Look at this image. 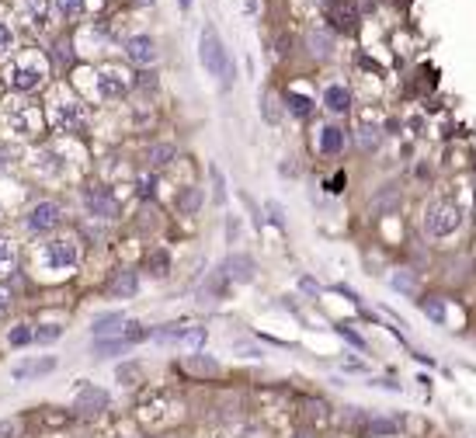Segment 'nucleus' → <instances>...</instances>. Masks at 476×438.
Here are the masks:
<instances>
[{
  "mask_svg": "<svg viewBox=\"0 0 476 438\" xmlns=\"http://www.w3.org/2000/svg\"><path fill=\"white\" fill-rule=\"evenodd\" d=\"M94 87H98V98H101V101H122V98L129 94V77H125L122 70L105 67V70H98Z\"/></svg>",
  "mask_w": 476,
  "mask_h": 438,
  "instance_id": "9d476101",
  "label": "nucleus"
},
{
  "mask_svg": "<svg viewBox=\"0 0 476 438\" xmlns=\"http://www.w3.org/2000/svg\"><path fill=\"white\" fill-rule=\"evenodd\" d=\"M212 188H215V202H226V177L219 167H212Z\"/></svg>",
  "mask_w": 476,
  "mask_h": 438,
  "instance_id": "a19ab883",
  "label": "nucleus"
},
{
  "mask_svg": "<svg viewBox=\"0 0 476 438\" xmlns=\"http://www.w3.org/2000/svg\"><path fill=\"white\" fill-rule=\"evenodd\" d=\"M0 219H4V205H0Z\"/></svg>",
  "mask_w": 476,
  "mask_h": 438,
  "instance_id": "864d4df0",
  "label": "nucleus"
},
{
  "mask_svg": "<svg viewBox=\"0 0 476 438\" xmlns=\"http://www.w3.org/2000/svg\"><path fill=\"white\" fill-rule=\"evenodd\" d=\"M188 331H191L188 324H164V327H153L150 338H153L157 344H184Z\"/></svg>",
  "mask_w": 476,
  "mask_h": 438,
  "instance_id": "4be33fe9",
  "label": "nucleus"
},
{
  "mask_svg": "<svg viewBox=\"0 0 476 438\" xmlns=\"http://www.w3.org/2000/svg\"><path fill=\"white\" fill-rule=\"evenodd\" d=\"M63 338V324H39L35 327V344H53Z\"/></svg>",
  "mask_w": 476,
  "mask_h": 438,
  "instance_id": "7c9ffc66",
  "label": "nucleus"
},
{
  "mask_svg": "<svg viewBox=\"0 0 476 438\" xmlns=\"http://www.w3.org/2000/svg\"><path fill=\"white\" fill-rule=\"evenodd\" d=\"M244 8H247L251 15H258V0H244Z\"/></svg>",
  "mask_w": 476,
  "mask_h": 438,
  "instance_id": "3c124183",
  "label": "nucleus"
},
{
  "mask_svg": "<svg viewBox=\"0 0 476 438\" xmlns=\"http://www.w3.org/2000/svg\"><path fill=\"white\" fill-rule=\"evenodd\" d=\"M355 143H358V150L376 153V150L382 146V132H379L376 125H358V129H355Z\"/></svg>",
  "mask_w": 476,
  "mask_h": 438,
  "instance_id": "5701e85b",
  "label": "nucleus"
},
{
  "mask_svg": "<svg viewBox=\"0 0 476 438\" xmlns=\"http://www.w3.org/2000/svg\"><path fill=\"white\" fill-rule=\"evenodd\" d=\"M53 369H56V358H35V362H21V365H15L11 376H15L18 383H25V379L46 376V372H53Z\"/></svg>",
  "mask_w": 476,
  "mask_h": 438,
  "instance_id": "412c9836",
  "label": "nucleus"
},
{
  "mask_svg": "<svg viewBox=\"0 0 476 438\" xmlns=\"http://www.w3.org/2000/svg\"><path fill=\"white\" fill-rule=\"evenodd\" d=\"M285 105H289V112H292L296 119H310V115H313V101H310L306 94H299V91H289V94H285Z\"/></svg>",
  "mask_w": 476,
  "mask_h": 438,
  "instance_id": "cd10ccee",
  "label": "nucleus"
},
{
  "mask_svg": "<svg viewBox=\"0 0 476 438\" xmlns=\"http://www.w3.org/2000/svg\"><path fill=\"white\" fill-rule=\"evenodd\" d=\"M15 160H18V150L4 143V146H0V170H8V167H11Z\"/></svg>",
  "mask_w": 476,
  "mask_h": 438,
  "instance_id": "37998d69",
  "label": "nucleus"
},
{
  "mask_svg": "<svg viewBox=\"0 0 476 438\" xmlns=\"http://www.w3.org/2000/svg\"><path fill=\"white\" fill-rule=\"evenodd\" d=\"M35 261L49 275H70L80 265V244L73 237H49L46 244H39Z\"/></svg>",
  "mask_w": 476,
  "mask_h": 438,
  "instance_id": "f257e3e1",
  "label": "nucleus"
},
{
  "mask_svg": "<svg viewBox=\"0 0 476 438\" xmlns=\"http://www.w3.org/2000/svg\"><path fill=\"white\" fill-rule=\"evenodd\" d=\"M21 435V417H0V438H18Z\"/></svg>",
  "mask_w": 476,
  "mask_h": 438,
  "instance_id": "c9c22d12",
  "label": "nucleus"
},
{
  "mask_svg": "<svg viewBox=\"0 0 476 438\" xmlns=\"http://www.w3.org/2000/svg\"><path fill=\"white\" fill-rule=\"evenodd\" d=\"M60 223H63V205H60V202H53V198H46V202L32 205V209H28V216H25V227H28L32 234H53Z\"/></svg>",
  "mask_w": 476,
  "mask_h": 438,
  "instance_id": "0eeeda50",
  "label": "nucleus"
},
{
  "mask_svg": "<svg viewBox=\"0 0 476 438\" xmlns=\"http://www.w3.org/2000/svg\"><path fill=\"white\" fill-rule=\"evenodd\" d=\"M265 212H268V219H272L275 227H282V223H285V219H282V205H279V202H268V205H265Z\"/></svg>",
  "mask_w": 476,
  "mask_h": 438,
  "instance_id": "c03bdc74",
  "label": "nucleus"
},
{
  "mask_svg": "<svg viewBox=\"0 0 476 438\" xmlns=\"http://www.w3.org/2000/svg\"><path fill=\"white\" fill-rule=\"evenodd\" d=\"M15 265H18V247H15V240L0 237V275L15 272Z\"/></svg>",
  "mask_w": 476,
  "mask_h": 438,
  "instance_id": "c85d7f7f",
  "label": "nucleus"
},
{
  "mask_svg": "<svg viewBox=\"0 0 476 438\" xmlns=\"http://www.w3.org/2000/svg\"><path fill=\"white\" fill-rule=\"evenodd\" d=\"M136 289H139L136 268H122V272H115V279L108 282V296H115V299H132Z\"/></svg>",
  "mask_w": 476,
  "mask_h": 438,
  "instance_id": "f3484780",
  "label": "nucleus"
},
{
  "mask_svg": "<svg viewBox=\"0 0 476 438\" xmlns=\"http://www.w3.org/2000/svg\"><path fill=\"white\" fill-rule=\"evenodd\" d=\"M146 272H150L153 279H164V275L170 272V254H167L164 247H153V251L146 254Z\"/></svg>",
  "mask_w": 476,
  "mask_h": 438,
  "instance_id": "a878e982",
  "label": "nucleus"
},
{
  "mask_svg": "<svg viewBox=\"0 0 476 438\" xmlns=\"http://www.w3.org/2000/svg\"><path fill=\"white\" fill-rule=\"evenodd\" d=\"M11 49H15V32H11V25L0 21V56H8Z\"/></svg>",
  "mask_w": 476,
  "mask_h": 438,
  "instance_id": "ea45409f",
  "label": "nucleus"
},
{
  "mask_svg": "<svg viewBox=\"0 0 476 438\" xmlns=\"http://www.w3.org/2000/svg\"><path fill=\"white\" fill-rule=\"evenodd\" d=\"M28 15L35 25H46V0H28Z\"/></svg>",
  "mask_w": 476,
  "mask_h": 438,
  "instance_id": "79ce46f5",
  "label": "nucleus"
},
{
  "mask_svg": "<svg viewBox=\"0 0 476 438\" xmlns=\"http://www.w3.org/2000/svg\"><path fill=\"white\" fill-rule=\"evenodd\" d=\"M125 56L136 63V67H153L157 63V42L150 35H132L125 42Z\"/></svg>",
  "mask_w": 476,
  "mask_h": 438,
  "instance_id": "2eb2a0df",
  "label": "nucleus"
},
{
  "mask_svg": "<svg viewBox=\"0 0 476 438\" xmlns=\"http://www.w3.org/2000/svg\"><path fill=\"white\" fill-rule=\"evenodd\" d=\"M153 184H157L153 177H139V195H143V198H153Z\"/></svg>",
  "mask_w": 476,
  "mask_h": 438,
  "instance_id": "de8ad7c7",
  "label": "nucleus"
},
{
  "mask_svg": "<svg viewBox=\"0 0 476 438\" xmlns=\"http://www.w3.org/2000/svg\"><path fill=\"white\" fill-rule=\"evenodd\" d=\"M337 334H341V338H344V341H348L351 348H358V351H365V348H369V344H365V338H362V334H355L351 327H344V324L337 327Z\"/></svg>",
  "mask_w": 476,
  "mask_h": 438,
  "instance_id": "58836bf2",
  "label": "nucleus"
},
{
  "mask_svg": "<svg viewBox=\"0 0 476 438\" xmlns=\"http://www.w3.org/2000/svg\"><path fill=\"white\" fill-rule=\"evenodd\" d=\"M49 122H53V129L56 132H63V136H77V132H84L87 129V108L80 105V101H53V108H49Z\"/></svg>",
  "mask_w": 476,
  "mask_h": 438,
  "instance_id": "39448f33",
  "label": "nucleus"
},
{
  "mask_svg": "<svg viewBox=\"0 0 476 438\" xmlns=\"http://www.w3.org/2000/svg\"><path fill=\"white\" fill-rule=\"evenodd\" d=\"M11 303H15V296L4 289V286H0V320H4L8 317V310H11Z\"/></svg>",
  "mask_w": 476,
  "mask_h": 438,
  "instance_id": "a18cd8bd",
  "label": "nucleus"
},
{
  "mask_svg": "<svg viewBox=\"0 0 476 438\" xmlns=\"http://www.w3.org/2000/svg\"><path fill=\"white\" fill-rule=\"evenodd\" d=\"M4 77H8V87H11V91H18V94H32V91L42 87V80H46V63L35 60V56H28V60L11 63Z\"/></svg>",
  "mask_w": 476,
  "mask_h": 438,
  "instance_id": "20e7f679",
  "label": "nucleus"
},
{
  "mask_svg": "<svg viewBox=\"0 0 476 438\" xmlns=\"http://www.w3.org/2000/svg\"><path fill=\"white\" fill-rule=\"evenodd\" d=\"M327 191H330V195H341V191H344V170H337L334 181H327Z\"/></svg>",
  "mask_w": 476,
  "mask_h": 438,
  "instance_id": "49530a36",
  "label": "nucleus"
},
{
  "mask_svg": "<svg viewBox=\"0 0 476 438\" xmlns=\"http://www.w3.org/2000/svg\"><path fill=\"white\" fill-rule=\"evenodd\" d=\"M403 428H407V424H403V417H396V414H369V417H365V431H369L372 438H396Z\"/></svg>",
  "mask_w": 476,
  "mask_h": 438,
  "instance_id": "ddd939ff",
  "label": "nucleus"
},
{
  "mask_svg": "<svg viewBox=\"0 0 476 438\" xmlns=\"http://www.w3.org/2000/svg\"><path fill=\"white\" fill-rule=\"evenodd\" d=\"M181 369L191 372L195 379H219V376H222L219 362H215L212 355H205V351H191V355H184V358H181Z\"/></svg>",
  "mask_w": 476,
  "mask_h": 438,
  "instance_id": "f8f14e48",
  "label": "nucleus"
},
{
  "mask_svg": "<svg viewBox=\"0 0 476 438\" xmlns=\"http://www.w3.org/2000/svg\"><path fill=\"white\" fill-rule=\"evenodd\" d=\"M108 403H112V396H108V389H101V386H80L77 389V396H73V410L80 414V417H101L105 410H108Z\"/></svg>",
  "mask_w": 476,
  "mask_h": 438,
  "instance_id": "1a4fd4ad",
  "label": "nucleus"
},
{
  "mask_svg": "<svg viewBox=\"0 0 476 438\" xmlns=\"http://www.w3.org/2000/svg\"><path fill=\"white\" fill-rule=\"evenodd\" d=\"M136 4H153V0H136Z\"/></svg>",
  "mask_w": 476,
  "mask_h": 438,
  "instance_id": "603ef678",
  "label": "nucleus"
},
{
  "mask_svg": "<svg viewBox=\"0 0 476 438\" xmlns=\"http://www.w3.org/2000/svg\"><path fill=\"white\" fill-rule=\"evenodd\" d=\"M125 324H129V320H125V313H122V310L98 313V317L91 320V334H94V341H98V338H118Z\"/></svg>",
  "mask_w": 476,
  "mask_h": 438,
  "instance_id": "dca6fc26",
  "label": "nucleus"
},
{
  "mask_svg": "<svg viewBox=\"0 0 476 438\" xmlns=\"http://www.w3.org/2000/svg\"><path fill=\"white\" fill-rule=\"evenodd\" d=\"M8 125L18 136H39L42 132V112H39V105H28V101L25 105H11Z\"/></svg>",
  "mask_w": 476,
  "mask_h": 438,
  "instance_id": "6e6552de",
  "label": "nucleus"
},
{
  "mask_svg": "<svg viewBox=\"0 0 476 438\" xmlns=\"http://www.w3.org/2000/svg\"><path fill=\"white\" fill-rule=\"evenodd\" d=\"M84 8H87V0H56V11L63 18H80Z\"/></svg>",
  "mask_w": 476,
  "mask_h": 438,
  "instance_id": "473e14b6",
  "label": "nucleus"
},
{
  "mask_svg": "<svg viewBox=\"0 0 476 438\" xmlns=\"http://www.w3.org/2000/svg\"><path fill=\"white\" fill-rule=\"evenodd\" d=\"M181 4H184V8H188V4H191V0H181Z\"/></svg>",
  "mask_w": 476,
  "mask_h": 438,
  "instance_id": "5fc2aeb1",
  "label": "nucleus"
},
{
  "mask_svg": "<svg viewBox=\"0 0 476 438\" xmlns=\"http://www.w3.org/2000/svg\"><path fill=\"white\" fill-rule=\"evenodd\" d=\"M327 21L337 32H355L358 28V4L355 0H330L327 4Z\"/></svg>",
  "mask_w": 476,
  "mask_h": 438,
  "instance_id": "9b49d317",
  "label": "nucleus"
},
{
  "mask_svg": "<svg viewBox=\"0 0 476 438\" xmlns=\"http://www.w3.org/2000/svg\"><path fill=\"white\" fill-rule=\"evenodd\" d=\"M115 379H118L122 386H136V379H139V365H136V362H125V365H118Z\"/></svg>",
  "mask_w": 476,
  "mask_h": 438,
  "instance_id": "f704fd0d",
  "label": "nucleus"
},
{
  "mask_svg": "<svg viewBox=\"0 0 476 438\" xmlns=\"http://www.w3.org/2000/svg\"><path fill=\"white\" fill-rule=\"evenodd\" d=\"M170 160H174V143H153V146L146 150V164H150L153 170L167 167Z\"/></svg>",
  "mask_w": 476,
  "mask_h": 438,
  "instance_id": "393cba45",
  "label": "nucleus"
},
{
  "mask_svg": "<svg viewBox=\"0 0 476 438\" xmlns=\"http://www.w3.org/2000/svg\"><path fill=\"white\" fill-rule=\"evenodd\" d=\"M261 115H265L268 125L279 122V108H275V98H272V94H261Z\"/></svg>",
  "mask_w": 476,
  "mask_h": 438,
  "instance_id": "4c0bfd02",
  "label": "nucleus"
},
{
  "mask_svg": "<svg viewBox=\"0 0 476 438\" xmlns=\"http://www.w3.org/2000/svg\"><path fill=\"white\" fill-rule=\"evenodd\" d=\"M306 42H310L313 56H320V60H327V56L334 53V46H330V35H327V32H310V35H306Z\"/></svg>",
  "mask_w": 476,
  "mask_h": 438,
  "instance_id": "c756f323",
  "label": "nucleus"
},
{
  "mask_svg": "<svg viewBox=\"0 0 476 438\" xmlns=\"http://www.w3.org/2000/svg\"><path fill=\"white\" fill-rule=\"evenodd\" d=\"M202 209V188H195V184H184L181 188V195H177V212H184V216H195Z\"/></svg>",
  "mask_w": 476,
  "mask_h": 438,
  "instance_id": "b1692460",
  "label": "nucleus"
},
{
  "mask_svg": "<svg viewBox=\"0 0 476 438\" xmlns=\"http://www.w3.org/2000/svg\"><path fill=\"white\" fill-rule=\"evenodd\" d=\"M459 223H462V212L448 198H434L427 205V212H424V230L431 237H448L452 230H459Z\"/></svg>",
  "mask_w": 476,
  "mask_h": 438,
  "instance_id": "7ed1b4c3",
  "label": "nucleus"
},
{
  "mask_svg": "<svg viewBox=\"0 0 476 438\" xmlns=\"http://www.w3.org/2000/svg\"><path fill=\"white\" fill-rule=\"evenodd\" d=\"M202 63H205V70H209L212 77H222V87L233 84V63H229V53H226L222 39H219L212 28L202 32Z\"/></svg>",
  "mask_w": 476,
  "mask_h": 438,
  "instance_id": "f03ea898",
  "label": "nucleus"
},
{
  "mask_svg": "<svg viewBox=\"0 0 476 438\" xmlns=\"http://www.w3.org/2000/svg\"><path fill=\"white\" fill-rule=\"evenodd\" d=\"M222 272H226L229 282H254L258 265H254L251 254H229V258L222 261Z\"/></svg>",
  "mask_w": 476,
  "mask_h": 438,
  "instance_id": "4468645a",
  "label": "nucleus"
},
{
  "mask_svg": "<svg viewBox=\"0 0 476 438\" xmlns=\"http://www.w3.org/2000/svg\"><path fill=\"white\" fill-rule=\"evenodd\" d=\"M236 351H244L251 358H261V348H254V344H236Z\"/></svg>",
  "mask_w": 476,
  "mask_h": 438,
  "instance_id": "09e8293b",
  "label": "nucleus"
},
{
  "mask_svg": "<svg viewBox=\"0 0 476 438\" xmlns=\"http://www.w3.org/2000/svg\"><path fill=\"white\" fill-rule=\"evenodd\" d=\"M421 310L427 313V320H434V324H445V303H441L438 296H427V299H421Z\"/></svg>",
  "mask_w": 476,
  "mask_h": 438,
  "instance_id": "2f4dec72",
  "label": "nucleus"
},
{
  "mask_svg": "<svg viewBox=\"0 0 476 438\" xmlns=\"http://www.w3.org/2000/svg\"><path fill=\"white\" fill-rule=\"evenodd\" d=\"M400 205V188L396 184H386L382 191H376V198L369 202V212L372 216H386V212H393Z\"/></svg>",
  "mask_w": 476,
  "mask_h": 438,
  "instance_id": "aec40b11",
  "label": "nucleus"
},
{
  "mask_svg": "<svg viewBox=\"0 0 476 438\" xmlns=\"http://www.w3.org/2000/svg\"><path fill=\"white\" fill-rule=\"evenodd\" d=\"M299 289H306L310 296H317V282L313 279H299Z\"/></svg>",
  "mask_w": 476,
  "mask_h": 438,
  "instance_id": "8fccbe9b",
  "label": "nucleus"
},
{
  "mask_svg": "<svg viewBox=\"0 0 476 438\" xmlns=\"http://www.w3.org/2000/svg\"><path fill=\"white\" fill-rule=\"evenodd\" d=\"M389 286H393V289H400V292H407V296H414V289H417V279H414L410 272H396V275L389 279Z\"/></svg>",
  "mask_w": 476,
  "mask_h": 438,
  "instance_id": "72a5a7b5",
  "label": "nucleus"
},
{
  "mask_svg": "<svg viewBox=\"0 0 476 438\" xmlns=\"http://www.w3.org/2000/svg\"><path fill=\"white\" fill-rule=\"evenodd\" d=\"M80 202H84L87 216H94V219H118V198L105 184H87Z\"/></svg>",
  "mask_w": 476,
  "mask_h": 438,
  "instance_id": "423d86ee",
  "label": "nucleus"
},
{
  "mask_svg": "<svg viewBox=\"0 0 476 438\" xmlns=\"http://www.w3.org/2000/svg\"><path fill=\"white\" fill-rule=\"evenodd\" d=\"M8 344H11V348L35 344V324H15V327L8 331Z\"/></svg>",
  "mask_w": 476,
  "mask_h": 438,
  "instance_id": "bb28decb",
  "label": "nucleus"
},
{
  "mask_svg": "<svg viewBox=\"0 0 476 438\" xmlns=\"http://www.w3.org/2000/svg\"><path fill=\"white\" fill-rule=\"evenodd\" d=\"M324 108L334 112V115H344V112L351 108V91H348L344 84H327V91H324Z\"/></svg>",
  "mask_w": 476,
  "mask_h": 438,
  "instance_id": "a211bd4d",
  "label": "nucleus"
},
{
  "mask_svg": "<svg viewBox=\"0 0 476 438\" xmlns=\"http://www.w3.org/2000/svg\"><path fill=\"white\" fill-rule=\"evenodd\" d=\"M317 150H320V157H337L341 150H344V132L337 129V125H324L320 129V139H317Z\"/></svg>",
  "mask_w": 476,
  "mask_h": 438,
  "instance_id": "6ab92c4d",
  "label": "nucleus"
},
{
  "mask_svg": "<svg viewBox=\"0 0 476 438\" xmlns=\"http://www.w3.org/2000/svg\"><path fill=\"white\" fill-rule=\"evenodd\" d=\"M56 63H60V67H70V63H73V46H70V39H60V42H56Z\"/></svg>",
  "mask_w": 476,
  "mask_h": 438,
  "instance_id": "e433bc0d",
  "label": "nucleus"
}]
</instances>
